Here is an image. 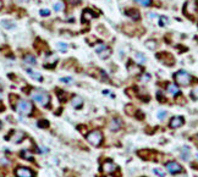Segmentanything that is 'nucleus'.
I'll use <instances>...</instances> for the list:
<instances>
[{
    "mask_svg": "<svg viewBox=\"0 0 198 177\" xmlns=\"http://www.w3.org/2000/svg\"><path fill=\"white\" fill-rule=\"evenodd\" d=\"M31 98L35 101V103H38L39 105L42 106H47L50 101V98L48 95V93H45L44 91H39V89H35L31 93Z\"/></svg>",
    "mask_w": 198,
    "mask_h": 177,
    "instance_id": "1",
    "label": "nucleus"
},
{
    "mask_svg": "<svg viewBox=\"0 0 198 177\" xmlns=\"http://www.w3.org/2000/svg\"><path fill=\"white\" fill-rule=\"evenodd\" d=\"M175 81L177 84L180 86H188L191 82H192V77L188 72H186V71L181 70V71H178V72L175 74Z\"/></svg>",
    "mask_w": 198,
    "mask_h": 177,
    "instance_id": "2",
    "label": "nucleus"
},
{
    "mask_svg": "<svg viewBox=\"0 0 198 177\" xmlns=\"http://www.w3.org/2000/svg\"><path fill=\"white\" fill-rule=\"evenodd\" d=\"M33 110V106L27 100H20L16 105V111L21 115H29Z\"/></svg>",
    "mask_w": 198,
    "mask_h": 177,
    "instance_id": "3",
    "label": "nucleus"
},
{
    "mask_svg": "<svg viewBox=\"0 0 198 177\" xmlns=\"http://www.w3.org/2000/svg\"><path fill=\"white\" fill-rule=\"evenodd\" d=\"M87 140H88L92 146L98 147V146H100L102 140H103V134H102L100 131H97V130H96V131H92V132H89V133L87 134Z\"/></svg>",
    "mask_w": 198,
    "mask_h": 177,
    "instance_id": "4",
    "label": "nucleus"
},
{
    "mask_svg": "<svg viewBox=\"0 0 198 177\" xmlns=\"http://www.w3.org/2000/svg\"><path fill=\"white\" fill-rule=\"evenodd\" d=\"M184 117L182 116H175L170 120V123H169V126L171 128H178V127H181L184 125Z\"/></svg>",
    "mask_w": 198,
    "mask_h": 177,
    "instance_id": "5",
    "label": "nucleus"
},
{
    "mask_svg": "<svg viewBox=\"0 0 198 177\" xmlns=\"http://www.w3.org/2000/svg\"><path fill=\"white\" fill-rule=\"evenodd\" d=\"M116 170V165L111 161V160H106L103 165H102V171L105 172V173H110L113 171Z\"/></svg>",
    "mask_w": 198,
    "mask_h": 177,
    "instance_id": "6",
    "label": "nucleus"
},
{
    "mask_svg": "<svg viewBox=\"0 0 198 177\" xmlns=\"http://www.w3.org/2000/svg\"><path fill=\"white\" fill-rule=\"evenodd\" d=\"M166 169L170 173H178V172H182V167L180 166L175 161H170L166 164Z\"/></svg>",
    "mask_w": 198,
    "mask_h": 177,
    "instance_id": "7",
    "label": "nucleus"
},
{
    "mask_svg": "<svg viewBox=\"0 0 198 177\" xmlns=\"http://www.w3.org/2000/svg\"><path fill=\"white\" fill-rule=\"evenodd\" d=\"M15 173H16L17 177H34L33 172L27 167H19Z\"/></svg>",
    "mask_w": 198,
    "mask_h": 177,
    "instance_id": "8",
    "label": "nucleus"
},
{
    "mask_svg": "<svg viewBox=\"0 0 198 177\" xmlns=\"http://www.w3.org/2000/svg\"><path fill=\"white\" fill-rule=\"evenodd\" d=\"M185 12L187 15H193L197 12V3L196 0H192V2H188L186 5H185Z\"/></svg>",
    "mask_w": 198,
    "mask_h": 177,
    "instance_id": "9",
    "label": "nucleus"
},
{
    "mask_svg": "<svg viewBox=\"0 0 198 177\" xmlns=\"http://www.w3.org/2000/svg\"><path fill=\"white\" fill-rule=\"evenodd\" d=\"M25 138V133L22 131H14L12 132V137H11V140L14 142V143H20V142H22Z\"/></svg>",
    "mask_w": 198,
    "mask_h": 177,
    "instance_id": "10",
    "label": "nucleus"
},
{
    "mask_svg": "<svg viewBox=\"0 0 198 177\" xmlns=\"http://www.w3.org/2000/svg\"><path fill=\"white\" fill-rule=\"evenodd\" d=\"M94 17H97V15L92 11V10H84L83 14H82V21L87 22V21H91L92 19H94Z\"/></svg>",
    "mask_w": 198,
    "mask_h": 177,
    "instance_id": "11",
    "label": "nucleus"
},
{
    "mask_svg": "<svg viewBox=\"0 0 198 177\" xmlns=\"http://www.w3.org/2000/svg\"><path fill=\"white\" fill-rule=\"evenodd\" d=\"M126 15H127L131 20H133V21H137V20H139V17H141V15H139V11L138 10H136V9H130V10H126Z\"/></svg>",
    "mask_w": 198,
    "mask_h": 177,
    "instance_id": "12",
    "label": "nucleus"
},
{
    "mask_svg": "<svg viewBox=\"0 0 198 177\" xmlns=\"http://www.w3.org/2000/svg\"><path fill=\"white\" fill-rule=\"evenodd\" d=\"M56 62H58V56L55 54H51V55L47 56V59H45V67H51Z\"/></svg>",
    "mask_w": 198,
    "mask_h": 177,
    "instance_id": "13",
    "label": "nucleus"
},
{
    "mask_svg": "<svg viewBox=\"0 0 198 177\" xmlns=\"http://www.w3.org/2000/svg\"><path fill=\"white\" fill-rule=\"evenodd\" d=\"M71 104H72V106H74L75 109H80L81 106H82V104H83V100H82L81 97L75 95L72 99H71Z\"/></svg>",
    "mask_w": 198,
    "mask_h": 177,
    "instance_id": "14",
    "label": "nucleus"
},
{
    "mask_svg": "<svg viewBox=\"0 0 198 177\" xmlns=\"http://www.w3.org/2000/svg\"><path fill=\"white\" fill-rule=\"evenodd\" d=\"M26 72H27L33 80H35V81H38V82H42V81H43L42 75H39V74H37V72H34V71H32V70H29V68L26 70Z\"/></svg>",
    "mask_w": 198,
    "mask_h": 177,
    "instance_id": "15",
    "label": "nucleus"
},
{
    "mask_svg": "<svg viewBox=\"0 0 198 177\" xmlns=\"http://www.w3.org/2000/svg\"><path fill=\"white\" fill-rule=\"evenodd\" d=\"M129 72H130V75L136 76V75H138L141 72V68L137 65H135V64H130L129 65Z\"/></svg>",
    "mask_w": 198,
    "mask_h": 177,
    "instance_id": "16",
    "label": "nucleus"
},
{
    "mask_svg": "<svg viewBox=\"0 0 198 177\" xmlns=\"http://www.w3.org/2000/svg\"><path fill=\"white\" fill-rule=\"evenodd\" d=\"M110 54H111V49L106 46V48H105V49H104L103 51H100V52H99L98 55H99V58H100V59L105 60V59H108V58L110 56Z\"/></svg>",
    "mask_w": 198,
    "mask_h": 177,
    "instance_id": "17",
    "label": "nucleus"
},
{
    "mask_svg": "<svg viewBox=\"0 0 198 177\" xmlns=\"http://www.w3.org/2000/svg\"><path fill=\"white\" fill-rule=\"evenodd\" d=\"M120 127H121V121H120L119 118H114V120L110 122V130H111V131H117Z\"/></svg>",
    "mask_w": 198,
    "mask_h": 177,
    "instance_id": "18",
    "label": "nucleus"
},
{
    "mask_svg": "<svg viewBox=\"0 0 198 177\" xmlns=\"http://www.w3.org/2000/svg\"><path fill=\"white\" fill-rule=\"evenodd\" d=\"M168 92L172 95H177L180 94V89H178V87L175 86V84H168Z\"/></svg>",
    "mask_w": 198,
    "mask_h": 177,
    "instance_id": "19",
    "label": "nucleus"
},
{
    "mask_svg": "<svg viewBox=\"0 0 198 177\" xmlns=\"http://www.w3.org/2000/svg\"><path fill=\"white\" fill-rule=\"evenodd\" d=\"M135 58H136V61L138 64H146L147 62V58L142 54V52H136L135 54Z\"/></svg>",
    "mask_w": 198,
    "mask_h": 177,
    "instance_id": "20",
    "label": "nucleus"
},
{
    "mask_svg": "<svg viewBox=\"0 0 198 177\" xmlns=\"http://www.w3.org/2000/svg\"><path fill=\"white\" fill-rule=\"evenodd\" d=\"M23 61H25V64H28V65H35V62H37L35 61V58L32 55H26Z\"/></svg>",
    "mask_w": 198,
    "mask_h": 177,
    "instance_id": "21",
    "label": "nucleus"
},
{
    "mask_svg": "<svg viewBox=\"0 0 198 177\" xmlns=\"http://www.w3.org/2000/svg\"><path fill=\"white\" fill-rule=\"evenodd\" d=\"M21 156L23 159H26V160H33V155L32 153H29L28 150H22L21 152Z\"/></svg>",
    "mask_w": 198,
    "mask_h": 177,
    "instance_id": "22",
    "label": "nucleus"
},
{
    "mask_svg": "<svg viewBox=\"0 0 198 177\" xmlns=\"http://www.w3.org/2000/svg\"><path fill=\"white\" fill-rule=\"evenodd\" d=\"M146 46L149 48L151 50H155V49H157V42L153 40V39H151V40L146 42Z\"/></svg>",
    "mask_w": 198,
    "mask_h": 177,
    "instance_id": "23",
    "label": "nucleus"
},
{
    "mask_svg": "<svg viewBox=\"0 0 198 177\" xmlns=\"http://www.w3.org/2000/svg\"><path fill=\"white\" fill-rule=\"evenodd\" d=\"M169 22H170V20L168 19V17H165V16L159 17V25L160 26H166V25H169Z\"/></svg>",
    "mask_w": 198,
    "mask_h": 177,
    "instance_id": "24",
    "label": "nucleus"
},
{
    "mask_svg": "<svg viewBox=\"0 0 198 177\" xmlns=\"http://www.w3.org/2000/svg\"><path fill=\"white\" fill-rule=\"evenodd\" d=\"M182 159H184V160H188V159H190V150H188V148L187 147H184L182 148Z\"/></svg>",
    "mask_w": 198,
    "mask_h": 177,
    "instance_id": "25",
    "label": "nucleus"
},
{
    "mask_svg": "<svg viewBox=\"0 0 198 177\" xmlns=\"http://www.w3.org/2000/svg\"><path fill=\"white\" fill-rule=\"evenodd\" d=\"M135 2L139 5H142V6H148V5H151L152 0H135Z\"/></svg>",
    "mask_w": 198,
    "mask_h": 177,
    "instance_id": "26",
    "label": "nucleus"
},
{
    "mask_svg": "<svg viewBox=\"0 0 198 177\" xmlns=\"http://www.w3.org/2000/svg\"><path fill=\"white\" fill-rule=\"evenodd\" d=\"M3 26L4 27H6V28H14L16 25L12 22V21H9V20H5V21H3Z\"/></svg>",
    "mask_w": 198,
    "mask_h": 177,
    "instance_id": "27",
    "label": "nucleus"
},
{
    "mask_svg": "<svg viewBox=\"0 0 198 177\" xmlns=\"http://www.w3.org/2000/svg\"><path fill=\"white\" fill-rule=\"evenodd\" d=\"M135 108H133V106L132 105H127V106H126V112H127V114H130V115H133L135 114Z\"/></svg>",
    "mask_w": 198,
    "mask_h": 177,
    "instance_id": "28",
    "label": "nucleus"
},
{
    "mask_svg": "<svg viewBox=\"0 0 198 177\" xmlns=\"http://www.w3.org/2000/svg\"><path fill=\"white\" fill-rule=\"evenodd\" d=\"M54 9H55V11H61L64 9V4L61 2H59V3H56L55 5H54Z\"/></svg>",
    "mask_w": 198,
    "mask_h": 177,
    "instance_id": "29",
    "label": "nucleus"
},
{
    "mask_svg": "<svg viewBox=\"0 0 198 177\" xmlns=\"http://www.w3.org/2000/svg\"><path fill=\"white\" fill-rule=\"evenodd\" d=\"M105 48H106V45H104V44H98V45L96 46V52H97V54H99V52L103 51Z\"/></svg>",
    "mask_w": 198,
    "mask_h": 177,
    "instance_id": "30",
    "label": "nucleus"
},
{
    "mask_svg": "<svg viewBox=\"0 0 198 177\" xmlns=\"http://www.w3.org/2000/svg\"><path fill=\"white\" fill-rule=\"evenodd\" d=\"M38 126H39V127H43V128H45V127H48V126H49V122H48L47 120L39 121V122H38Z\"/></svg>",
    "mask_w": 198,
    "mask_h": 177,
    "instance_id": "31",
    "label": "nucleus"
},
{
    "mask_svg": "<svg viewBox=\"0 0 198 177\" xmlns=\"http://www.w3.org/2000/svg\"><path fill=\"white\" fill-rule=\"evenodd\" d=\"M191 97L193 99H198V88H194V89L191 92Z\"/></svg>",
    "mask_w": 198,
    "mask_h": 177,
    "instance_id": "32",
    "label": "nucleus"
},
{
    "mask_svg": "<svg viewBox=\"0 0 198 177\" xmlns=\"http://www.w3.org/2000/svg\"><path fill=\"white\" fill-rule=\"evenodd\" d=\"M165 116H166V111H164V110H161V111L158 112V117H159L160 120H164Z\"/></svg>",
    "mask_w": 198,
    "mask_h": 177,
    "instance_id": "33",
    "label": "nucleus"
},
{
    "mask_svg": "<svg viewBox=\"0 0 198 177\" xmlns=\"http://www.w3.org/2000/svg\"><path fill=\"white\" fill-rule=\"evenodd\" d=\"M56 45H58V48H59V49H61L62 51H66V49H67V45H66L65 43H58Z\"/></svg>",
    "mask_w": 198,
    "mask_h": 177,
    "instance_id": "34",
    "label": "nucleus"
},
{
    "mask_svg": "<svg viewBox=\"0 0 198 177\" xmlns=\"http://www.w3.org/2000/svg\"><path fill=\"white\" fill-rule=\"evenodd\" d=\"M154 172H155L158 176H160V177H165L164 171H161V170H159V169H154Z\"/></svg>",
    "mask_w": 198,
    "mask_h": 177,
    "instance_id": "35",
    "label": "nucleus"
},
{
    "mask_svg": "<svg viewBox=\"0 0 198 177\" xmlns=\"http://www.w3.org/2000/svg\"><path fill=\"white\" fill-rule=\"evenodd\" d=\"M60 81H61V82H64V83H72V82H74L71 77H64V78H61Z\"/></svg>",
    "mask_w": 198,
    "mask_h": 177,
    "instance_id": "36",
    "label": "nucleus"
},
{
    "mask_svg": "<svg viewBox=\"0 0 198 177\" xmlns=\"http://www.w3.org/2000/svg\"><path fill=\"white\" fill-rule=\"evenodd\" d=\"M157 97H158V100H160L161 103H164V101H165V98H164V95L161 94L160 92H158V93H157Z\"/></svg>",
    "mask_w": 198,
    "mask_h": 177,
    "instance_id": "37",
    "label": "nucleus"
},
{
    "mask_svg": "<svg viewBox=\"0 0 198 177\" xmlns=\"http://www.w3.org/2000/svg\"><path fill=\"white\" fill-rule=\"evenodd\" d=\"M41 15L42 16H49L50 15V11L48 9H43V10H41Z\"/></svg>",
    "mask_w": 198,
    "mask_h": 177,
    "instance_id": "38",
    "label": "nucleus"
},
{
    "mask_svg": "<svg viewBox=\"0 0 198 177\" xmlns=\"http://www.w3.org/2000/svg\"><path fill=\"white\" fill-rule=\"evenodd\" d=\"M149 78H151V75L149 74H145V75H143V77H142V82H147V81H149Z\"/></svg>",
    "mask_w": 198,
    "mask_h": 177,
    "instance_id": "39",
    "label": "nucleus"
},
{
    "mask_svg": "<svg viewBox=\"0 0 198 177\" xmlns=\"http://www.w3.org/2000/svg\"><path fill=\"white\" fill-rule=\"evenodd\" d=\"M2 8H3V3H2V2H0V9H2Z\"/></svg>",
    "mask_w": 198,
    "mask_h": 177,
    "instance_id": "40",
    "label": "nucleus"
},
{
    "mask_svg": "<svg viewBox=\"0 0 198 177\" xmlns=\"http://www.w3.org/2000/svg\"><path fill=\"white\" fill-rule=\"evenodd\" d=\"M0 100H2V92H0Z\"/></svg>",
    "mask_w": 198,
    "mask_h": 177,
    "instance_id": "41",
    "label": "nucleus"
},
{
    "mask_svg": "<svg viewBox=\"0 0 198 177\" xmlns=\"http://www.w3.org/2000/svg\"><path fill=\"white\" fill-rule=\"evenodd\" d=\"M0 128H2V122H0Z\"/></svg>",
    "mask_w": 198,
    "mask_h": 177,
    "instance_id": "42",
    "label": "nucleus"
},
{
    "mask_svg": "<svg viewBox=\"0 0 198 177\" xmlns=\"http://www.w3.org/2000/svg\"><path fill=\"white\" fill-rule=\"evenodd\" d=\"M106 177H111V176H106Z\"/></svg>",
    "mask_w": 198,
    "mask_h": 177,
    "instance_id": "43",
    "label": "nucleus"
},
{
    "mask_svg": "<svg viewBox=\"0 0 198 177\" xmlns=\"http://www.w3.org/2000/svg\"><path fill=\"white\" fill-rule=\"evenodd\" d=\"M197 158H198V154H197Z\"/></svg>",
    "mask_w": 198,
    "mask_h": 177,
    "instance_id": "44",
    "label": "nucleus"
}]
</instances>
